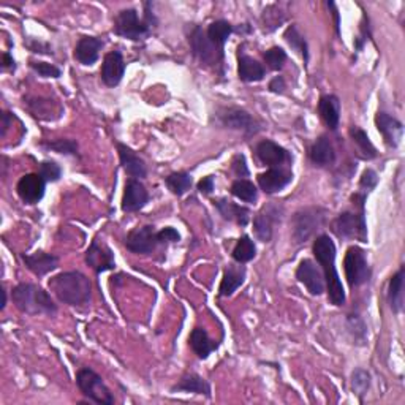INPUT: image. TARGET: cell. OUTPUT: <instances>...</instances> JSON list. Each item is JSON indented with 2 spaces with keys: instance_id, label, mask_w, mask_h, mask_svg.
<instances>
[{
  "instance_id": "obj_31",
  "label": "cell",
  "mask_w": 405,
  "mask_h": 405,
  "mask_svg": "<svg viewBox=\"0 0 405 405\" xmlns=\"http://www.w3.org/2000/svg\"><path fill=\"white\" fill-rule=\"evenodd\" d=\"M404 281H405V270L402 266L401 270L391 277L388 285V302L391 311L395 314H401L404 309Z\"/></svg>"
},
{
  "instance_id": "obj_17",
  "label": "cell",
  "mask_w": 405,
  "mask_h": 405,
  "mask_svg": "<svg viewBox=\"0 0 405 405\" xmlns=\"http://www.w3.org/2000/svg\"><path fill=\"white\" fill-rule=\"evenodd\" d=\"M125 73V62L119 51H111L105 56L103 64H101L100 76L101 81L108 87H116L122 81Z\"/></svg>"
},
{
  "instance_id": "obj_28",
  "label": "cell",
  "mask_w": 405,
  "mask_h": 405,
  "mask_svg": "<svg viewBox=\"0 0 405 405\" xmlns=\"http://www.w3.org/2000/svg\"><path fill=\"white\" fill-rule=\"evenodd\" d=\"M309 157H311L312 163L318 166L332 165L336 160V151L332 142L327 136H320V138L314 142L311 151H309Z\"/></svg>"
},
{
  "instance_id": "obj_51",
  "label": "cell",
  "mask_w": 405,
  "mask_h": 405,
  "mask_svg": "<svg viewBox=\"0 0 405 405\" xmlns=\"http://www.w3.org/2000/svg\"><path fill=\"white\" fill-rule=\"evenodd\" d=\"M10 112L7 111H3V115H2V136H5V133H7V130L10 127Z\"/></svg>"
},
{
  "instance_id": "obj_27",
  "label": "cell",
  "mask_w": 405,
  "mask_h": 405,
  "mask_svg": "<svg viewBox=\"0 0 405 405\" xmlns=\"http://www.w3.org/2000/svg\"><path fill=\"white\" fill-rule=\"evenodd\" d=\"M318 112L331 130H337L341 121V101L336 95H323L318 101Z\"/></svg>"
},
{
  "instance_id": "obj_16",
  "label": "cell",
  "mask_w": 405,
  "mask_h": 405,
  "mask_svg": "<svg viewBox=\"0 0 405 405\" xmlns=\"http://www.w3.org/2000/svg\"><path fill=\"white\" fill-rule=\"evenodd\" d=\"M375 125H377L378 132L382 133L383 140L390 147H397L401 145L404 136V125L396 117L390 116L388 112L378 111L375 116Z\"/></svg>"
},
{
  "instance_id": "obj_30",
  "label": "cell",
  "mask_w": 405,
  "mask_h": 405,
  "mask_svg": "<svg viewBox=\"0 0 405 405\" xmlns=\"http://www.w3.org/2000/svg\"><path fill=\"white\" fill-rule=\"evenodd\" d=\"M244 282H246V270L242 266H228L220 282L219 296H231Z\"/></svg>"
},
{
  "instance_id": "obj_3",
  "label": "cell",
  "mask_w": 405,
  "mask_h": 405,
  "mask_svg": "<svg viewBox=\"0 0 405 405\" xmlns=\"http://www.w3.org/2000/svg\"><path fill=\"white\" fill-rule=\"evenodd\" d=\"M11 301L22 314L56 315L57 306L47 291L35 284H20L11 291Z\"/></svg>"
},
{
  "instance_id": "obj_50",
  "label": "cell",
  "mask_w": 405,
  "mask_h": 405,
  "mask_svg": "<svg viewBox=\"0 0 405 405\" xmlns=\"http://www.w3.org/2000/svg\"><path fill=\"white\" fill-rule=\"evenodd\" d=\"M285 89V81L282 76H276L271 82H270V91L271 92H276V94H282Z\"/></svg>"
},
{
  "instance_id": "obj_44",
  "label": "cell",
  "mask_w": 405,
  "mask_h": 405,
  "mask_svg": "<svg viewBox=\"0 0 405 405\" xmlns=\"http://www.w3.org/2000/svg\"><path fill=\"white\" fill-rule=\"evenodd\" d=\"M31 68L35 71V73H38L40 76H43V78H59V76L62 75L61 68H57L56 65L47 64V62L32 61L31 62Z\"/></svg>"
},
{
  "instance_id": "obj_39",
  "label": "cell",
  "mask_w": 405,
  "mask_h": 405,
  "mask_svg": "<svg viewBox=\"0 0 405 405\" xmlns=\"http://www.w3.org/2000/svg\"><path fill=\"white\" fill-rule=\"evenodd\" d=\"M369 386H371V374L364 371V369H356V371H353V374H351V391L360 399H362V396L367 392Z\"/></svg>"
},
{
  "instance_id": "obj_32",
  "label": "cell",
  "mask_w": 405,
  "mask_h": 405,
  "mask_svg": "<svg viewBox=\"0 0 405 405\" xmlns=\"http://www.w3.org/2000/svg\"><path fill=\"white\" fill-rule=\"evenodd\" d=\"M189 342L200 360H206L219 347V344L211 341V337L207 336L206 330H202V327H195L192 334H190Z\"/></svg>"
},
{
  "instance_id": "obj_11",
  "label": "cell",
  "mask_w": 405,
  "mask_h": 405,
  "mask_svg": "<svg viewBox=\"0 0 405 405\" xmlns=\"http://www.w3.org/2000/svg\"><path fill=\"white\" fill-rule=\"evenodd\" d=\"M157 231L154 226L146 225V226H138V228H133L125 237V247H127L132 253H151L157 246Z\"/></svg>"
},
{
  "instance_id": "obj_24",
  "label": "cell",
  "mask_w": 405,
  "mask_h": 405,
  "mask_svg": "<svg viewBox=\"0 0 405 405\" xmlns=\"http://www.w3.org/2000/svg\"><path fill=\"white\" fill-rule=\"evenodd\" d=\"M265 67L244 52L237 54V76L244 82H258L265 78Z\"/></svg>"
},
{
  "instance_id": "obj_41",
  "label": "cell",
  "mask_w": 405,
  "mask_h": 405,
  "mask_svg": "<svg viewBox=\"0 0 405 405\" xmlns=\"http://www.w3.org/2000/svg\"><path fill=\"white\" fill-rule=\"evenodd\" d=\"M43 146L51 149V151L65 154V156H78V142L75 140H54V141H46Z\"/></svg>"
},
{
  "instance_id": "obj_5",
  "label": "cell",
  "mask_w": 405,
  "mask_h": 405,
  "mask_svg": "<svg viewBox=\"0 0 405 405\" xmlns=\"http://www.w3.org/2000/svg\"><path fill=\"white\" fill-rule=\"evenodd\" d=\"M156 24V17L147 11L145 20H140L138 11L135 8L121 10L115 17V32L119 37L138 41L147 37L151 26Z\"/></svg>"
},
{
  "instance_id": "obj_48",
  "label": "cell",
  "mask_w": 405,
  "mask_h": 405,
  "mask_svg": "<svg viewBox=\"0 0 405 405\" xmlns=\"http://www.w3.org/2000/svg\"><path fill=\"white\" fill-rule=\"evenodd\" d=\"M26 46L32 52H37V54H52V47L47 43H43V41H40V40H35V38L27 40Z\"/></svg>"
},
{
  "instance_id": "obj_1",
  "label": "cell",
  "mask_w": 405,
  "mask_h": 405,
  "mask_svg": "<svg viewBox=\"0 0 405 405\" xmlns=\"http://www.w3.org/2000/svg\"><path fill=\"white\" fill-rule=\"evenodd\" d=\"M314 255L318 263L323 267V274L326 279L327 297L334 306H344L345 304V290L339 279L336 270V244L327 235H320L314 241Z\"/></svg>"
},
{
  "instance_id": "obj_22",
  "label": "cell",
  "mask_w": 405,
  "mask_h": 405,
  "mask_svg": "<svg viewBox=\"0 0 405 405\" xmlns=\"http://www.w3.org/2000/svg\"><path fill=\"white\" fill-rule=\"evenodd\" d=\"M103 40L97 37H81L75 47V59L82 65H94L98 61Z\"/></svg>"
},
{
  "instance_id": "obj_52",
  "label": "cell",
  "mask_w": 405,
  "mask_h": 405,
  "mask_svg": "<svg viewBox=\"0 0 405 405\" xmlns=\"http://www.w3.org/2000/svg\"><path fill=\"white\" fill-rule=\"evenodd\" d=\"M2 59H3V65H2L3 68H15V61H13V57L8 54V52H3Z\"/></svg>"
},
{
  "instance_id": "obj_12",
  "label": "cell",
  "mask_w": 405,
  "mask_h": 405,
  "mask_svg": "<svg viewBox=\"0 0 405 405\" xmlns=\"http://www.w3.org/2000/svg\"><path fill=\"white\" fill-rule=\"evenodd\" d=\"M284 209L277 205H266L257 216L253 219V230L255 236L258 237L261 242H270L272 237L274 225L281 222Z\"/></svg>"
},
{
  "instance_id": "obj_2",
  "label": "cell",
  "mask_w": 405,
  "mask_h": 405,
  "mask_svg": "<svg viewBox=\"0 0 405 405\" xmlns=\"http://www.w3.org/2000/svg\"><path fill=\"white\" fill-rule=\"evenodd\" d=\"M56 297L68 306L80 307L91 302L92 282L80 271H67L51 277L47 282Z\"/></svg>"
},
{
  "instance_id": "obj_23",
  "label": "cell",
  "mask_w": 405,
  "mask_h": 405,
  "mask_svg": "<svg viewBox=\"0 0 405 405\" xmlns=\"http://www.w3.org/2000/svg\"><path fill=\"white\" fill-rule=\"evenodd\" d=\"M22 261L29 270H31L35 276H46L47 272L54 271L59 266V258L56 255L46 253V252H35L31 255H22Z\"/></svg>"
},
{
  "instance_id": "obj_6",
  "label": "cell",
  "mask_w": 405,
  "mask_h": 405,
  "mask_svg": "<svg viewBox=\"0 0 405 405\" xmlns=\"http://www.w3.org/2000/svg\"><path fill=\"white\" fill-rule=\"evenodd\" d=\"M326 211L323 207H304L295 212L291 219V235L296 244L306 242L315 231L320 230L325 223Z\"/></svg>"
},
{
  "instance_id": "obj_18",
  "label": "cell",
  "mask_w": 405,
  "mask_h": 405,
  "mask_svg": "<svg viewBox=\"0 0 405 405\" xmlns=\"http://www.w3.org/2000/svg\"><path fill=\"white\" fill-rule=\"evenodd\" d=\"M149 201L146 187L138 179H128L125 184L122 196V209L125 212H136L142 209Z\"/></svg>"
},
{
  "instance_id": "obj_53",
  "label": "cell",
  "mask_w": 405,
  "mask_h": 405,
  "mask_svg": "<svg viewBox=\"0 0 405 405\" xmlns=\"http://www.w3.org/2000/svg\"><path fill=\"white\" fill-rule=\"evenodd\" d=\"M327 7L332 8V15H334V29H336V34L339 35V13L336 10V5L334 3H327Z\"/></svg>"
},
{
  "instance_id": "obj_42",
  "label": "cell",
  "mask_w": 405,
  "mask_h": 405,
  "mask_svg": "<svg viewBox=\"0 0 405 405\" xmlns=\"http://www.w3.org/2000/svg\"><path fill=\"white\" fill-rule=\"evenodd\" d=\"M265 62L271 70H281L284 67V64L287 62V52H285L282 47L272 46L267 50L265 54Z\"/></svg>"
},
{
  "instance_id": "obj_36",
  "label": "cell",
  "mask_w": 405,
  "mask_h": 405,
  "mask_svg": "<svg viewBox=\"0 0 405 405\" xmlns=\"http://www.w3.org/2000/svg\"><path fill=\"white\" fill-rule=\"evenodd\" d=\"M166 187H168L172 193L181 196L184 193H187L190 187H192V176L186 171L179 172H172L165 179Z\"/></svg>"
},
{
  "instance_id": "obj_4",
  "label": "cell",
  "mask_w": 405,
  "mask_h": 405,
  "mask_svg": "<svg viewBox=\"0 0 405 405\" xmlns=\"http://www.w3.org/2000/svg\"><path fill=\"white\" fill-rule=\"evenodd\" d=\"M351 201L358 206V211H345L332 220L331 231L341 240H358L367 242V226L364 217V201L366 193H356L351 196Z\"/></svg>"
},
{
  "instance_id": "obj_33",
  "label": "cell",
  "mask_w": 405,
  "mask_h": 405,
  "mask_svg": "<svg viewBox=\"0 0 405 405\" xmlns=\"http://www.w3.org/2000/svg\"><path fill=\"white\" fill-rule=\"evenodd\" d=\"M231 34H233V26L225 20L211 22L206 31L207 38H209L217 47H220V50H223V46L226 41H228Z\"/></svg>"
},
{
  "instance_id": "obj_29",
  "label": "cell",
  "mask_w": 405,
  "mask_h": 405,
  "mask_svg": "<svg viewBox=\"0 0 405 405\" xmlns=\"http://www.w3.org/2000/svg\"><path fill=\"white\" fill-rule=\"evenodd\" d=\"M172 392H193V395H205L211 397V386L198 374H187L171 388Z\"/></svg>"
},
{
  "instance_id": "obj_49",
  "label": "cell",
  "mask_w": 405,
  "mask_h": 405,
  "mask_svg": "<svg viewBox=\"0 0 405 405\" xmlns=\"http://www.w3.org/2000/svg\"><path fill=\"white\" fill-rule=\"evenodd\" d=\"M198 190L205 195H211L214 190V177L212 176L202 177V179L198 182Z\"/></svg>"
},
{
  "instance_id": "obj_47",
  "label": "cell",
  "mask_w": 405,
  "mask_h": 405,
  "mask_svg": "<svg viewBox=\"0 0 405 405\" xmlns=\"http://www.w3.org/2000/svg\"><path fill=\"white\" fill-rule=\"evenodd\" d=\"M231 170H233V172L237 177L249 176V168H247V163H246V157L241 156V154H237V156H235L233 162H231Z\"/></svg>"
},
{
  "instance_id": "obj_14",
  "label": "cell",
  "mask_w": 405,
  "mask_h": 405,
  "mask_svg": "<svg viewBox=\"0 0 405 405\" xmlns=\"http://www.w3.org/2000/svg\"><path fill=\"white\" fill-rule=\"evenodd\" d=\"M86 263L92 267L95 274L111 271L116 267L115 253L111 252V249L105 242H100L98 240L92 241L91 247L87 249Z\"/></svg>"
},
{
  "instance_id": "obj_35",
  "label": "cell",
  "mask_w": 405,
  "mask_h": 405,
  "mask_svg": "<svg viewBox=\"0 0 405 405\" xmlns=\"http://www.w3.org/2000/svg\"><path fill=\"white\" fill-rule=\"evenodd\" d=\"M350 136H351V140H353L355 145L358 146L360 152L362 154V157L371 160V159H375L378 156L377 149H375V146L372 145V141L369 140V136L364 130H361L360 127H351Z\"/></svg>"
},
{
  "instance_id": "obj_7",
  "label": "cell",
  "mask_w": 405,
  "mask_h": 405,
  "mask_svg": "<svg viewBox=\"0 0 405 405\" xmlns=\"http://www.w3.org/2000/svg\"><path fill=\"white\" fill-rule=\"evenodd\" d=\"M76 385L80 391L84 395L89 401L97 402L101 405H112L115 397H112L108 386L105 385L103 378L89 367H82L76 374Z\"/></svg>"
},
{
  "instance_id": "obj_20",
  "label": "cell",
  "mask_w": 405,
  "mask_h": 405,
  "mask_svg": "<svg viewBox=\"0 0 405 405\" xmlns=\"http://www.w3.org/2000/svg\"><path fill=\"white\" fill-rule=\"evenodd\" d=\"M255 152H257L258 160L266 166H279L284 165L285 162H288L290 156L288 152L285 151L282 146H279L277 142H274L271 140H265L260 141L257 147H255Z\"/></svg>"
},
{
  "instance_id": "obj_34",
  "label": "cell",
  "mask_w": 405,
  "mask_h": 405,
  "mask_svg": "<svg viewBox=\"0 0 405 405\" xmlns=\"http://www.w3.org/2000/svg\"><path fill=\"white\" fill-rule=\"evenodd\" d=\"M255 255H257V246H255V242L247 235L241 236L233 249V260L236 263L244 265L249 263L250 260H253Z\"/></svg>"
},
{
  "instance_id": "obj_19",
  "label": "cell",
  "mask_w": 405,
  "mask_h": 405,
  "mask_svg": "<svg viewBox=\"0 0 405 405\" xmlns=\"http://www.w3.org/2000/svg\"><path fill=\"white\" fill-rule=\"evenodd\" d=\"M258 186L265 193H277L293 181V172L282 168H271L258 175Z\"/></svg>"
},
{
  "instance_id": "obj_37",
  "label": "cell",
  "mask_w": 405,
  "mask_h": 405,
  "mask_svg": "<svg viewBox=\"0 0 405 405\" xmlns=\"http://www.w3.org/2000/svg\"><path fill=\"white\" fill-rule=\"evenodd\" d=\"M231 193L236 198L246 202H255L258 198V190L253 186V182L247 179H237L231 184Z\"/></svg>"
},
{
  "instance_id": "obj_13",
  "label": "cell",
  "mask_w": 405,
  "mask_h": 405,
  "mask_svg": "<svg viewBox=\"0 0 405 405\" xmlns=\"http://www.w3.org/2000/svg\"><path fill=\"white\" fill-rule=\"evenodd\" d=\"M296 279L307 288L312 296H320L326 288L323 272L312 260H302L296 270Z\"/></svg>"
},
{
  "instance_id": "obj_45",
  "label": "cell",
  "mask_w": 405,
  "mask_h": 405,
  "mask_svg": "<svg viewBox=\"0 0 405 405\" xmlns=\"http://www.w3.org/2000/svg\"><path fill=\"white\" fill-rule=\"evenodd\" d=\"M377 182H378L377 172H375L374 170H366L361 176L360 187L364 189V192H371V190H374L375 186H377Z\"/></svg>"
},
{
  "instance_id": "obj_46",
  "label": "cell",
  "mask_w": 405,
  "mask_h": 405,
  "mask_svg": "<svg viewBox=\"0 0 405 405\" xmlns=\"http://www.w3.org/2000/svg\"><path fill=\"white\" fill-rule=\"evenodd\" d=\"M181 235L177 233V230L172 228V226H166L162 231L157 233V242L159 244H168V242H179Z\"/></svg>"
},
{
  "instance_id": "obj_25",
  "label": "cell",
  "mask_w": 405,
  "mask_h": 405,
  "mask_svg": "<svg viewBox=\"0 0 405 405\" xmlns=\"http://www.w3.org/2000/svg\"><path fill=\"white\" fill-rule=\"evenodd\" d=\"M214 206L217 207L220 216H222L225 220H230V222H236L237 225L246 226L250 220V212L247 207L236 205V202L226 200V198H219L214 200Z\"/></svg>"
},
{
  "instance_id": "obj_8",
  "label": "cell",
  "mask_w": 405,
  "mask_h": 405,
  "mask_svg": "<svg viewBox=\"0 0 405 405\" xmlns=\"http://www.w3.org/2000/svg\"><path fill=\"white\" fill-rule=\"evenodd\" d=\"M344 270L351 288L360 287V285L371 281L372 277V270L367 263L366 252L358 246L348 247L344 258Z\"/></svg>"
},
{
  "instance_id": "obj_43",
  "label": "cell",
  "mask_w": 405,
  "mask_h": 405,
  "mask_svg": "<svg viewBox=\"0 0 405 405\" xmlns=\"http://www.w3.org/2000/svg\"><path fill=\"white\" fill-rule=\"evenodd\" d=\"M38 175L43 177L46 182H57L62 176V168L52 160H46L40 165V172Z\"/></svg>"
},
{
  "instance_id": "obj_40",
  "label": "cell",
  "mask_w": 405,
  "mask_h": 405,
  "mask_svg": "<svg viewBox=\"0 0 405 405\" xmlns=\"http://www.w3.org/2000/svg\"><path fill=\"white\" fill-rule=\"evenodd\" d=\"M347 327L351 337H353V341H356V344H360V345L366 344L367 327L364 325V321L361 320L360 315H348Z\"/></svg>"
},
{
  "instance_id": "obj_26",
  "label": "cell",
  "mask_w": 405,
  "mask_h": 405,
  "mask_svg": "<svg viewBox=\"0 0 405 405\" xmlns=\"http://www.w3.org/2000/svg\"><path fill=\"white\" fill-rule=\"evenodd\" d=\"M27 110L34 117L43 119V121H56L62 116L61 105L50 98H34L27 100Z\"/></svg>"
},
{
  "instance_id": "obj_15",
  "label": "cell",
  "mask_w": 405,
  "mask_h": 405,
  "mask_svg": "<svg viewBox=\"0 0 405 405\" xmlns=\"http://www.w3.org/2000/svg\"><path fill=\"white\" fill-rule=\"evenodd\" d=\"M17 195L26 205H37L45 196L46 181L40 175H26L22 176L16 186Z\"/></svg>"
},
{
  "instance_id": "obj_38",
  "label": "cell",
  "mask_w": 405,
  "mask_h": 405,
  "mask_svg": "<svg viewBox=\"0 0 405 405\" xmlns=\"http://www.w3.org/2000/svg\"><path fill=\"white\" fill-rule=\"evenodd\" d=\"M285 40H287V43L293 47L295 51L300 52V54L304 57V62L309 61L307 41L304 40V37L300 34V31H297L296 26H290L287 31H285Z\"/></svg>"
},
{
  "instance_id": "obj_21",
  "label": "cell",
  "mask_w": 405,
  "mask_h": 405,
  "mask_svg": "<svg viewBox=\"0 0 405 405\" xmlns=\"http://www.w3.org/2000/svg\"><path fill=\"white\" fill-rule=\"evenodd\" d=\"M116 147H117L119 160H121L122 168L130 177H132V179H141V177L147 176V168H146L145 160L140 159L132 151V149L122 145V142H117Z\"/></svg>"
},
{
  "instance_id": "obj_9",
  "label": "cell",
  "mask_w": 405,
  "mask_h": 405,
  "mask_svg": "<svg viewBox=\"0 0 405 405\" xmlns=\"http://www.w3.org/2000/svg\"><path fill=\"white\" fill-rule=\"evenodd\" d=\"M189 43L192 47V52L196 59H200V62L206 65H217L223 64V50H220L212 41L207 38L206 32H202L200 26H195L189 35Z\"/></svg>"
},
{
  "instance_id": "obj_10",
  "label": "cell",
  "mask_w": 405,
  "mask_h": 405,
  "mask_svg": "<svg viewBox=\"0 0 405 405\" xmlns=\"http://www.w3.org/2000/svg\"><path fill=\"white\" fill-rule=\"evenodd\" d=\"M217 117L219 122L226 128L237 130V132H242L246 135H255L260 132V124L257 122V119L242 108H236V106L220 108Z\"/></svg>"
}]
</instances>
